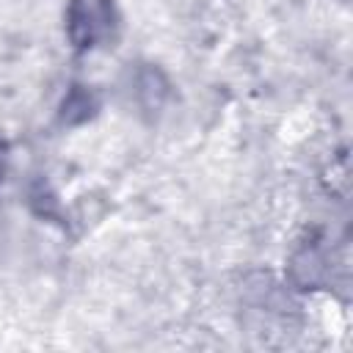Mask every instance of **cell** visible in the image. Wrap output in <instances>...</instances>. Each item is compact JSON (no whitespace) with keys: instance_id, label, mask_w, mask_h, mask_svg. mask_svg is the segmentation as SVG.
Masks as SVG:
<instances>
[{"instance_id":"3957f363","label":"cell","mask_w":353,"mask_h":353,"mask_svg":"<svg viewBox=\"0 0 353 353\" xmlns=\"http://www.w3.org/2000/svg\"><path fill=\"white\" fill-rule=\"evenodd\" d=\"M3 171H6V152H3V143H0V179H3Z\"/></svg>"},{"instance_id":"7a4b0ae2","label":"cell","mask_w":353,"mask_h":353,"mask_svg":"<svg viewBox=\"0 0 353 353\" xmlns=\"http://www.w3.org/2000/svg\"><path fill=\"white\" fill-rule=\"evenodd\" d=\"M306 256H309L312 262H317V254H314V251H309ZM314 268H317V265H312V273H309V281H312V284H314Z\"/></svg>"},{"instance_id":"6da1fadb","label":"cell","mask_w":353,"mask_h":353,"mask_svg":"<svg viewBox=\"0 0 353 353\" xmlns=\"http://www.w3.org/2000/svg\"><path fill=\"white\" fill-rule=\"evenodd\" d=\"M119 33V14L113 0H69L66 36L77 50H94L113 41Z\"/></svg>"}]
</instances>
